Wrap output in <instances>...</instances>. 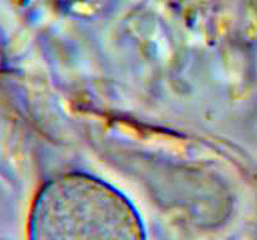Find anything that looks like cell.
I'll use <instances>...</instances> for the list:
<instances>
[{
	"label": "cell",
	"instance_id": "cell-1",
	"mask_svg": "<svg viewBox=\"0 0 257 240\" xmlns=\"http://www.w3.org/2000/svg\"><path fill=\"white\" fill-rule=\"evenodd\" d=\"M30 240H146L142 219L124 194L93 175L67 172L40 190Z\"/></svg>",
	"mask_w": 257,
	"mask_h": 240
}]
</instances>
